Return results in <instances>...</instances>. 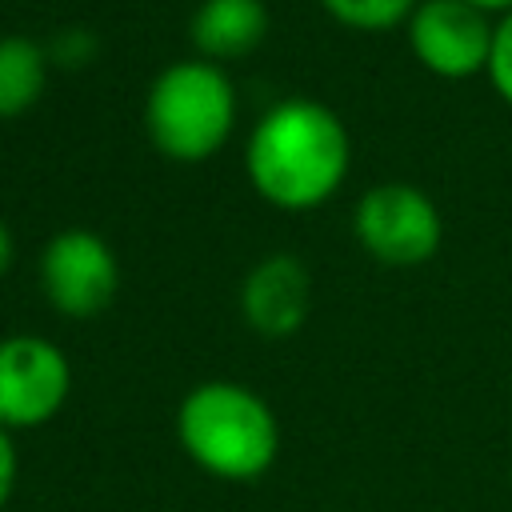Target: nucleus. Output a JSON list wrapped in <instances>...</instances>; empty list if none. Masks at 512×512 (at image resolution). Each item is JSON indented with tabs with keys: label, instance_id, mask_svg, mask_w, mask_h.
Wrapping results in <instances>:
<instances>
[{
	"label": "nucleus",
	"instance_id": "1",
	"mask_svg": "<svg viewBox=\"0 0 512 512\" xmlns=\"http://www.w3.org/2000/svg\"><path fill=\"white\" fill-rule=\"evenodd\" d=\"M348 164L352 140L344 120L312 96L268 104L244 140L248 184L280 212H312L332 200L348 176Z\"/></svg>",
	"mask_w": 512,
	"mask_h": 512
},
{
	"label": "nucleus",
	"instance_id": "2",
	"mask_svg": "<svg viewBox=\"0 0 512 512\" xmlns=\"http://www.w3.org/2000/svg\"><path fill=\"white\" fill-rule=\"evenodd\" d=\"M176 440L184 456L228 484L260 480L280 456V424L272 404L236 380H204L176 408Z\"/></svg>",
	"mask_w": 512,
	"mask_h": 512
},
{
	"label": "nucleus",
	"instance_id": "3",
	"mask_svg": "<svg viewBox=\"0 0 512 512\" xmlns=\"http://www.w3.org/2000/svg\"><path fill=\"white\" fill-rule=\"evenodd\" d=\"M240 100L224 64L204 56L172 60L156 72L144 96V132L152 148L180 164L216 156L236 132Z\"/></svg>",
	"mask_w": 512,
	"mask_h": 512
},
{
	"label": "nucleus",
	"instance_id": "4",
	"mask_svg": "<svg viewBox=\"0 0 512 512\" xmlns=\"http://www.w3.org/2000/svg\"><path fill=\"white\" fill-rule=\"evenodd\" d=\"M352 236L356 244L392 268H416L440 252L444 220L428 192L416 184H376L352 208Z\"/></svg>",
	"mask_w": 512,
	"mask_h": 512
},
{
	"label": "nucleus",
	"instance_id": "5",
	"mask_svg": "<svg viewBox=\"0 0 512 512\" xmlns=\"http://www.w3.org/2000/svg\"><path fill=\"white\" fill-rule=\"evenodd\" d=\"M36 280L44 300L68 320L100 316L120 288V260L92 228H64L40 248Z\"/></svg>",
	"mask_w": 512,
	"mask_h": 512
},
{
	"label": "nucleus",
	"instance_id": "6",
	"mask_svg": "<svg viewBox=\"0 0 512 512\" xmlns=\"http://www.w3.org/2000/svg\"><path fill=\"white\" fill-rule=\"evenodd\" d=\"M72 396V364L68 356L36 332H16L0 340V428L12 436L24 428H40Z\"/></svg>",
	"mask_w": 512,
	"mask_h": 512
},
{
	"label": "nucleus",
	"instance_id": "7",
	"mask_svg": "<svg viewBox=\"0 0 512 512\" xmlns=\"http://www.w3.org/2000/svg\"><path fill=\"white\" fill-rule=\"evenodd\" d=\"M404 32L420 68L440 80H468L488 72L496 20L464 0H420Z\"/></svg>",
	"mask_w": 512,
	"mask_h": 512
},
{
	"label": "nucleus",
	"instance_id": "8",
	"mask_svg": "<svg viewBox=\"0 0 512 512\" xmlns=\"http://www.w3.org/2000/svg\"><path fill=\"white\" fill-rule=\"evenodd\" d=\"M308 308H312L308 268L288 252H272L256 260L240 280V316L264 340L296 336L308 320Z\"/></svg>",
	"mask_w": 512,
	"mask_h": 512
},
{
	"label": "nucleus",
	"instance_id": "9",
	"mask_svg": "<svg viewBox=\"0 0 512 512\" xmlns=\"http://www.w3.org/2000/svg\"><path fill=\"white\" fill-rule=\"evenodd\" d=\"M268 28L272 20H268L264 0H200L188 20L196 56L212 64H232V60L252 56L264 44Z\"/></svg>",
	"mask_w": 512,
	"mask_h": 512
},
{
	"label": "nucleus",
	"instance_id": "10",
	"mask_svg": "<svg viewBox=\"0 0 512 512\" xmlns=\"http://www.w3.org/2000/svg\"><path fill=\"white\" fill-rule=\"evenodd\" d=\"M48 52L40 40L8 32L0 36V120L28 116L48 92Z\"/></svg>",
	"mask_w": 512,
	"mask_h": 512
},
{
	"label": "nucleus",
	"instance_id": "11",
	"mask_svg": "<svg viewBox=\"0 0 512 512\" xmlns=\"http://www.w3.org/2000/svg\"><path fill=\"white\" fill-rule=\"evenodd\" d=\"M420 0H320V8L352 32H392L408 24Z\"/></svg>",
	"mask_w": 512,
	"mask_h": 512
},
{
	"label": "nucleus",
	"instance_id": "12",
	"mask_svg": "<svg viewBox=\"0 0 512 512\" xmlns=\"http://www.w3.org/2000/svg\"><path fill=\"white\" fill-rule=\"evenodd\" d=\"M488 84L492 92L512 108V12H504L496 20V32H492V56H488Z\"/></svg>",
	"mask_w": 512,
	"mask_h": 512
},
{
	"label": "nucleus",
	"instance_id": "13",
	"mask_svg": "<svg viewBox=\"0 0 512 512\" xmlns=\"http://www.w3.org/2000/svg\"><path fill=\"white\" fill-rule=\"evenodd\" d=\"M44 52H48V60L60 64V68H80V64H88V60L96 56V36L84 32V28H64V32H56V36L44 44Z\"/></svg>",
	"mask_w": 512,
	"mask_h": 512
},
{
	"label": "nucleus",
	"instance_id": "14",
	"mask_svg": "<svg viewBox=\"0 0 512 512\" xmlns=\"http://www.w3.org/2000/svg\"><path fill=\"white\" fill-rule=\"evenodd\" d=\"M16 476H20V452H16V436L8 428H0V512L8 508L12 492H16Z\"/></svg>",
	"mask_w": 512,
	"mask_h": 512
},
{
	"label": "nucleus",
	"instance_id": "15",
	"mask_svg": "<svg viewBox=\"0 0 512 512\" xmlns=\"http://www.w3.org/2000/svg\"><path fill=\"white\" fill-rule=\"evenodd\" d=\"M12 252H16V244H12V232H8V224L0 220V276L12 268Z\"/></svg>",
	"mask_w": 512,
	"mask_h": 512
},
{
	"label": "nucleus",
	"instance_id": "16",
	"mask_svg": "<svg viewBox=\"0 0 512 512\" xmlns=\"http://www.w3.org/2000/svg\"><path fill=\"white\" fill-rule=\"evenodd\" d=\"M464 4H472V8H480V12H488L492 20H500L504 12H512V0H464Z\"/></svg>",
	"mask_w": 512,
	"mask_h": 512
}]
</instances>
